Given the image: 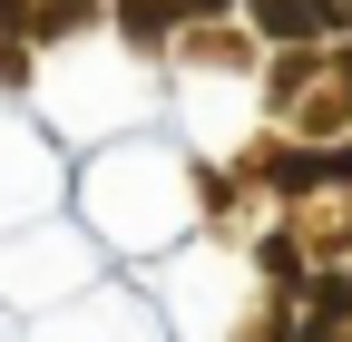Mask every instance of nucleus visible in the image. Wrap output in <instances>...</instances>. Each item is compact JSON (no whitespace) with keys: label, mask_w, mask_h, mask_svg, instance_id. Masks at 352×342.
<instances>
[{"label":"nucleus","mask_w":352,"mask_h":342,"mask_svg":"<svg viewBox=\"0 0 352 342\" xmlns=\"http://www.w3.org/2000/svg\"><path fill=\"white\" fill-rule=\"evenodd\" d=\"M0 30H20V0H0Z\"/></svg>","instance_id":"obj_1"},{"label":"nucleus","mask_w":352,"mask_h":342,"mask_svg":"<svg viewBox=\"0 0 352 342\" xmlns=\"http://www.w3.org/2000/svg\"><path fill=\"white\" fill-rule=\"evenodd\" d=\"M69 10H88V0H59V20H69Z\"/></svg>","instance_id":"obj_2"}]
</instances>
